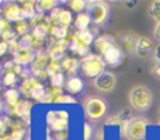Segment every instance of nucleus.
<instances>
[{
  "mask_svg": "<svg viewBox=\"0 0 160 140\" xmlns=\"http://www.w3.org/2000/svg\"><path fill=\"white\" fill-rule=\"evenodd\" d=\"M149 121L143 116H133L124 126H121V133L127 140H146Z\"/></svg>",
  "mask_w": 160,
  "mask_h": 140,
  "instance_id": "nucleus-2",
  "label": "nucleus"
},
{
  "mask_svg": "<svg viewBox=\"0 0 160 140\" xmlns=\"http://www.w3.org/2000/svg\"><path fill=\"white\" fill-rule=\"evenodd\" d=\"M0 32H2V38L3 41H14V39H17V31L16 28L11 27V22L7 21V20L3 17L2 20H0Z\"/></svg>",
  "mask_w": 160,
  "mask_h": 140,
  "instance_id": "nucleus-17",
  "label": "nucleus"
},
{
  "mask_svg": "<svg viewBox=\"0 0 160 140\" xmlns=\"http://www.w3.org/2000/svg\"><path fill=\"white\" fill-rule=\"evenodd\" d=\"M150 74H152L155 79L160 80V63H155V66H152V69H150Z\"/></svg>",
  "mask_w": 160,
  "mask_h": 140,
  "instance_id": "nucleus-34",
  "label": "nucleus"
},
{
  "mask_svg": "<svg viewBox=\"0 0 160 140\" xmlns=\"http://www.w3.org/2000/svg\"><path fill=\"white\" fill-rule=\"evenodd\" d=\"M65 90H68V93L70 94H80L84 90V81L79 76H72L66 80Z\"/></svg>",
  "mask_w": 160,
  "mask_h": 140,
  "instance_id": "nucleus-20",
  "label": "nucleus"
},
{
  "mask_svg": "<svg viewBox=\"0 0 160 140\" xmlns=\"http://www.w3.org/2000/svg\"><path fill=\"white\" fill-rule=\"evenodd\" d=\"M115 44H117V41H115V38H112V36L100 35V36H97L96 41H94V48H96V51L100 53V55H102L105 51L110 49V48Z\"/></svg>",
  "mask_w": 160,
  "mask_h": 140,
  "instance_id": "nucleus-19",
  "label": "nucleus"
},
{
  "mask_svg": "<svg viewBox=\"0 0 160 140\" xmlns=\"http://www.w3.org/2000/svg\"><path fill=\"white\" fill-rule=\"evenodd\" d=\"M58 6V2L53 0H44V2H35V7H37V13L38 14H44L45 11H53Z\"/></svg>",
  "mask_w": 160,
  "mask_h": 140,
  "instance_id": "nucleus-24",
  "label": "nucleus"
},
{
  "mask_svg": "<svg viewBox=\"0 0 160 140\" xmlns=\"http://www.w3.org/2000/svg\"><path fill=\"white\" fill-rule=\"evenodd\" d=\"M87 14L90 16L93 24L102 25L110 18V6L107 2L90 0V2H87Z\"/></svg>",
  "mask_w": 160,
  "mask_h": 140,
  "instance_id": "nucleus-6",
  "label": "nucleus"
},
{
  "mask_svg": "<svg viewBox=\"0 0 160 140\" xmlns=\"http://www.w3.org/2000/svg\"><path fill=\"white\" fill-rule=\"evenodd\" d=\"M105 60L102 59L101 55H94L90 53L88 56L83 58L80 60V71L84 77H90V79H97L100 74L105 71Z\"/></svg>",
  "mask_w": 160,
  "mask_h": 140,
  "instance_id": "nucleus-4",
  "label": "nucleus"
},
{
  "mask_svg": "<svg viewBox=\"0 0 160 140\" xmlns=\"http://www.w3.org/2000/svg\"><path fill=\"white\" fill-rule=\"evenodd\" d=\"M70 46L69 41L68 39H62V41H55L53 44H51L49 49H48V53L51 56V60H63L66 56H65V52L66 49Z\"/></svg>",
  "mask_w": 160,
  "mask_h": 140,
  "instance_id": "nucleus-13",
  "label": "nucleus"
},
{
  "mask_svg": "<svg viewBox=\"0 0 160 140\" xmlns=\"http://www.w3.org/2000/svg\"><path fill=\"white\" fill-rule=\"evenodd\" d=\"M132 116V112H131V108H122L118 113L107 118L105 121V125L107 126H124V123H127Z\"/></svg>",
  "mask_w": 160,
  "mask_h": 140,
  "instance_id": "nucleus-14",
  "label": "nucleus"
},
{
  "mask_svg": "<svg viewBox=\"0 0 160 140\" xmlns=\"http://www.w3.org/2000/svg\"><path fill=\"white\" fill-rule=\"evenodd\" d=\"M159 113H160V109H159Z\"/></svg>",
  "mask_w": 160,
  "mask_h": 140,
  "instance_id": "nucleus-38",
  "label": "nucleus"
},
{
  "mask_svg": "<svg viewBox=\"0 0 160 140\" xmlns=\"http://www.w3.org/2000/svg\"><path fill=\"white\" fill-rule=\"evenodd\" d=\"M93 85L97 91L102 94H108L115 88L117 85V76L112 73V71L105 70L102 74H100L97 79L93 80Z\"/></svg>",
  "mask_w": 160,
  "mask_h": 140,
  "instance_id": "nucleus-8",
  "label": "nucleus"
},
{
  "mask_svg": "<svg viewBox=\"0 0 160 140\" xmlns=\"http://www.w3.org/2000/svg\"><path fill=\"white\" fill-rule=\"evenodd\" d=\"M61 63H62V69H63V71H66L68 74H70V77L76 76V73H78L79 69H80V62L76 58H72V56L65 58Z\"/></svg>",
  "mask_w": 160,
  "mask_h": 140,
  "instance_id": "nucleus-21",
  "label": "nucleus"
},
{
  "mask_svg": "<svg viewBox=\"0 0 160 140\" xmlns=\"http://www.w3.org/2000/svg\"><path fill=\"white\" fill-rule=\"evenodd\" d=\"M51 34L53 35V38H55L56 41H62V39L68 38V35H69V28L63 27V25H53L52 30H51Z\"/></svg>",
  "mask_w": 160,
  "mask_h": 140,
  "instance_id": "nucleus-26",
  "label": "nucleus"
},
{
  "mask_svg": "<svg viewBox=\"0 0 160 140\" xmlns=\"http://www.w3.org/2000/svg\"><path fill=\"white\" fill-rule=\"evenodd\" d=\"M156 45L153 44V41L148 36H139L138 42H136V49L135 55L138 58H148V56H153Z\"/></svg>",
  "mask_w": 160,
  "mask_h": 140,
  "instance_id": "nucleus-11",
  "label": "nucleus"
},
{
  "mask_svg": "<svg viewBox=\"0 0 160 140\" xmlns=\"http://www.w3.org/2000/svg\"><path fill=\"white\" fill-rule=\"evenodd\" d=\"M7 49H8V42L2 41V44H0V55H6Z\"/></svg>",
  "mask_w": 160,
  "mask_h": 140,
  "instance_id": "nucleus-37",
  "label": "nucleus"
},
{
  "mask_svg": "<svg viewBox=\"0 0 160 140\" xmlns=\"http://www.w3.org/2000/svg\"><path fill=\"white\" fill-rule=\"evenodd\" d=\"M73 24H75V27H76L78 31H86V30H88V27H90L91 18L87 13L78 14L76 18H75V21H73Z\"/></svg>",
  "mask_w": 160,
  "mask_h": 140,
  "instance_id": "nucleus-23",
  "label": "nucleus"
},
{
  "mask_svg": "<svg viewBox=\"0 0 160 140\" xmlns=\"http://www.w3.org/2000/svg\"><path fill=\"white\" fill-rule=\"evenodd\" d=\"M129 107L139 112H146L153 104V93L149 87L143 84H136L129 90L128 94Z\"/></svg>",
  "mask_w": 160,
  "mask_h": 140,
  "instance_id": "nucleus-1",
  "label": "nucleus"
},
{
  "mask_svg": "<svg viewBox=\"0 0 160 140\" xmlns=\"http://www.w3.org/2000/svg\"><path fill=\"white\" fill-rule=\"evenodd\" d=\"M139 36H135L132 34H124L119 36V46L124 52L127 53H132L136 49V42H138Z\"/></svg>",
  "mask_w": 160,
  "mask_h": 140,
  "instance_id": "nucleus-18",
  "label": "nucleus"
},
{
  "mask_svg": "<svg viewBox=\"0 0 160 140\" xmlns=\"http://www.w3.org/2000/svg\"><path fill=\"white\" fill-rule=\"evenodd\" d=\"M66 4L70 7V10L76 11L78 14H82L84 10H87V2L84 0H70Z\"/></svg>",
  "mask_w": 160,
  "mask_h": 140,
  "instance_id": "nucleus-28",
  "label": "nucleus"
},
{
  "mask_svg": "<svg viewBox=\"0 0 160 140\" xmlns=\"http://www.w3.org/2000/svg\"><path fill=\"white\" fill-rule=\"evenodd\" d=\"M41 84L42 83L32 76L27 80H22V83L20 84V93H21L24 97H27V98H31L32 94H34V91H35Z\"/></svg>",
  "mask_w": 160,
  "mask_h": 140,
  "instance_id": "nucleus-16",
  "label": "nucleus"
},
{
  "mask_svg": "<svg viewBox=\"0 0 160 140\" xmlns=\"http://www.w3.org/2000/svg\"><path fill=\"white\" fill-rule=\"evenodd\" d=\"M83 129H84V140H91L93 138V128H91V125L88 123V122H84V125H83Z\"/></svg>",
  "mask_w": 160,
  "mask_h": 140,
  "instance_id": "nucleus-32",
  "label": "nucleus"
},
{
  "mask_svg": "<svg viewBox=\"0 0 160 140\" xmlns=\"http://www.w3.org/2000/svg\"><path fill=\"white\" fill-rule=\"evenodd\" d=\"M31 108H32V104L30 101H20L18 105L14 108H8L10 112L8 115H13L20 118L24 123H30V119H31Z\"/></svg>",
  "mask_w": 160,
  "mask_h": 140,
  "instance_id": "nucleus-12",
  "label": "nucleus"
},
{
  "mask_svg": "<svg viewBox=\"0 0 160 140\" xmlns=\"http://www.w3.org/2000/svg\"><path fill=\"white\" fill-rule=\"evenodd\" d=\"M148 16L156 22H160V0H153L150 2L148 7Z\"/></svg>",
  "mask_w": 160,
  "mask_h": 140,
  "instance_id": "nucleus-25",
  "label": "nucleus"
},
{
  "mask_svg": "<svg viewBox=\"0 0 160 140\" xmlns=\"http://www.w3.org/2000/svg\"><path fill=\"white\" fill-rule=\"evenodd\" d=\"M18 77L20 76H17V74H14V73H3L2 83L4 87L14 88V85H16L17 81H18Z\"/></svg>",
  "mask_w": 160,
  "mask_h": 140,
  "instance_id": "nucleus-27",
  "label": "nucleus"
},
{
  "mask_svg": "<svg viewBox=\"0 0 160 140\" xmlns=\"http://www.w3.org/2000/svg\"><path fill=\"white\" fill-rule=\"evenodd\" d=\"M101 56L107 65H110V66H112V67H118L119 65L122 63V60H124V51L121 49L119 44H115V45H112L110 49L105 51Z\"/></svg>",
  "mask_w": 160,
  "mask_h": 140,
  "instance_id": "nucleus-9",
  "label": "nucleus"
},
{
  "mask_svg": "<svg viewBox=\"0 0 160 140\" xmlns=\"http://www.w3.org/2000/svg\"><path fill=\"white\" fill-rule=\"evenodd\" d=\"M69 138V130H62V132L53 133V140H66Z\"/></svg>",
  "mask_w": 160,
  "mask_h": 140,
  "instance_id": "nucleus-33",
  "label": "nucleus"
},
{
  "mask_svg": "<svg viewBox=\"0 0 160 140\" xmlns=\"http://www.w3.org/2000/svg\"><path fill=\"white\" fill-rule=\"evenodd\" d=\"M153 59H155V63H160V44L156 45L155 52H153Z\"/></svg>",
  "mask_w": 160,
  "mask_h": 140,
  "instance_id": "nucleus-36",
  "label": "nucleus"
},
{
  "mask_svg": "<svg viewBox=\"0 0 160 140\" xmlns=\"http://www.w3.org/2000/svg\"><path fill=\"white\" fill-rule=\"evenodd\" d=\"M153 38L160 44V22H156L155 28H153Z\"/></svg>",
  "mask_w": 160,
  "mask_h": 140,
  "instance_id": "nucleus-35",
  "label": "nucleus"
},
{
  "mask_svg": "<svg viewBox=\"0 0 160 140\" xmlns=\"http://www.w3.org/2000/svg\"><path fill=\"white\" fill-rule=\"evenodd\" d=\"M30 22L27 21H20V22H16V31L18 35L24 36L27 35V34H30Z\"/></svg>",
  "mask_w": 160,
  "mask_h": 140,
  "instance_id": "nucleus-30",
  "label": "nucleus"
},
{
  "mask_svg": "<svg viewBox=\"0 0 160 140\" xmlns=\"http://www.w3.org/2000/svg\"><path fill=\"white\" fill-rule=\"evenodd\" d=\"M76 102H78V101H76L72 95L62 94V95H59L58 98L55 99V102H53V104H76Z\"/></svg>",
  "mask_w": 160,
  "mask_h": 140,
  "instance_id": "nucleus-31",
  "label": "nucleus"
},
{
  "mask_svg": "<svg viewBox=\"0 0 160 140\" xmlns=\"http://www.w3.org/2000/svg\"><path fill=\"white\" fill-rule=\"evenodd\" d=\"M69 119L70 115L68 111L63 109H51L45 115V121L49 125V128L53 132H62V130H69Z\"/></svg>",
  "mask_w": 160,
  "mask_h": 140,
  "instance_id": "nucleus-7",
  "label": "nucleus"
},
{
  "mask_svg": "<svg viewBox=\"0 0 160 140\" xmlns=\"http://www.w3.org/2000/svg\"><path fill=\"white\" fill-rule=\"evenodd\" d=\"M35 51L32 48H25V46H20L16 52L13 53V60L16 62L20 66H27V65H31L35 58Z\"/></svg>",
  "mask_w": 160,
  "mask_h": 140,
  "instance_id": "nucleus-10",
  "label": "nucleus"
},
{
  "mask_svg": "<svg viewBox=\"0 0 160 140\" xmlns=\"http://www.w3.org/2000/svg\"><path fill=\"white\" fill-rule=\"evenodd\" d=\"M65 84H66V80H65V74L63 71L62 73H58L55 76L51 77V85L56 88H65Z\"/></svg>",
  "mask_w": 160,
  "mask_h": 140,
  "instance_id": "nucleus-29",
  "label": "nucleus"
},
{
  "mask_svg": "<svg viewBox=\"0 0 160 140\" xmlns=\"http://www.w3.org/2000/svg\"><path fill=\"white\" fill-rule=\"evenodd\" d=\"M4 13V18L7 21H14V22H20V21H24L22 20V11H21V7H20L18 3H6V7L3 10Z\"/></svg>",
  "mask_w": 160,
  "mask_h": 140,
  "instance_id": "nucleus-15",
  "label": "nucleus"
},
{
  "mask_svg": "<svg viewBox=\"0 0 160 140\" xmlns=\"http://www.w3.org/2000/svg\"><path fill=\"white\" fill-rule=\"evenodd\" d=\"M25 135V125L22 121H14L8 116L2 118L0 140H22Z\"/></svg>",
  "mask_w": 160,
  "mask_h": 140,
  "instance_id": "nucleus-5",
  "label": "nucleus"
},
{
  "mask_svg": "<svg viewBox=\"0 0 160 140\" xmlns=\"http://www.w3.org/2000/svg\"><path fill=\"white\" fill-rule=\"evenodd\" d=\"M83 111H84L87 119L90 121H100L107 115L108 104L102 97L90 95L83 101Z\"/></svg>",
  "mask_w": 160,
  "mask_h": 140,
  "instance_id": "nucleus-3",
  "label": "nucleus"
},
{
  "mask_svg": "<svg viewBox=\"0 0 160 140\" xmlns=\"http://www.w3.org/2000/svg\"><path fill=\"white\" fill-rule=\"evenodd\" d=\"M20 95H21L20 90H16V88H8L7 91H4V101L8 108H14L18 105V102L21 101Z\"/></svg>",
  "mask_w": 160,
  "mask_h": 140,
  "instance_id": "nucleus-22",
  "label": "nucleus"
}]
</instances>
